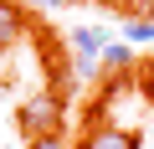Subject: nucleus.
<instances>
[{
	"label": "nucleus",
	"instance_id": "423d86ee",
	"mask_svg": "<svg viewBox=\"0 0 154 149\" xmlns=\"http://www.w3.org/2000/svg\"><path fill=\"white\" fill-rule=\"evenodd\" d=\"M98 62L118 72V67H128V62H134V46H128V41H108V46L98 51Z\"/></svg>",
	"mask_w": 154,
	"mask_h": 149
},
{
	"label": "nucleus",
	"instance_id": "20e7f679",
	"mask_svg": "<svg viewBox=\"0 0 154 149\" xmlns=\"http://www.w3.org/2000/svg\"><path fill=\"white\" fill-rule=\"evenodd\" d=\"M21 31H26L21 5H16V0H0V51H5V46H16V41H21Z\"/></svg>",
	"mask_w": 154,
	"mask_h": 149
},
{
	"label": "nucleus",
	"instance_id": "7ed1b4c3",
	"mask_svg": "<svg viewBox=\"0 0 154 149\" xmlns=\"http://www.w3.org/2000/svg\"><path fill=\"white\" fill-rule=\"evenodd\" d=\"M77 149H139V134H128V129H118V123H93Z\"/></svg>",
	"mask_w": 154,
	"mask_h": 149
},
{
	"label": "nucleus",
	"instance_id": "f257e3e1",
	"mask_svg": "<svg viewBox=\"0 0 154 149\" xmlns=\"http://www.w3.org/2000/svg\"><path fill=\"white\" fill-rule=\"evenodd\" d=\"M62 123H67V103H62V93H31V98L21 103V134H26V139L62 134Z\"/></svg>",
	"mask_w": 154,
	"mask_h": 149
},
{
	"label": "nucleus",
	"instance_id": "0eeeda50",
	"mask_svg": "<svg viewBox=\"0 0 154 149\" xmlns=\"http://www.w3.org/2000/svg\"><path fill=\"white\" fill-rule=\"evenodd\" d=\"M26 149H72L62 134H41V139H26Z\"/></svg>",
	"mask_w": 154,
	"mask_h": 149
},
{
	"label": "nucleus",
	"instance_id": "f03ea898",
	"mask_svg": "<svg viewBox=\"0 0 154 149\" xmlns=\"http://www.w3.org/2000/svg\"><path fill=\"white\" fill-rule=\"evenodd\" d=\"M103 46H108V31L103 26H77L72 31V51H77V72H82V77L98 72V51Z\"/></svg>",
	"mask_w": 154,
	"mask_h": 149
},
{
	"label": "nucleus",
	"instance_id": "39448f33",
	"mask_svg": "<svg viewBox=\"0 0 154 149\" xmlns=\"http://www.w3.org/2000/svg\"><path fill=\"white\" fill-rule=\"evenodd\" d=\"M123 41H128V46H149V41H154V21H149V16H128V21H123Z\"/></svg>",
	"mask_w": 154,
	"mask_h": 149
},
{
	"label": "nucleus",
	"instance_id": "9d476101",
	"mask_svg": "<svg viewBox=\"0 0 154 149\" xmlns=\"http://www.w3.org/2000/svg\"><path fill=\"white\" fill-rule=\"evenodd\" d=\"M36 5H41V0H36Z\"/></svg>",
	"mask_w": 154,
	"mask_h": 149
},
{
	"label": "nucleus",
	"instance_id": "1a4fd4ad",
	"mask_svg": "<svg viewBox=\"0 0 154 149\" xmlns=\"http://www.w3.org/2000/svg\"><path fill=\"white\" fill-rule=\"evenodd\" d=\"M41 5H51V11H57V5H72V0H41Z\"/></svg>",
	"mask_w": 154,
	"mask_h": 149
},
{
	"label": "nucleus",
	"instance_id": "6e6552de",
	"mask_svg": "<svg viewBox=\"0 0 154 149\" xmlns=\"http://www.w3.org/2000/svg\"><path fill=\"white\" fill-rule=\"evenodd\" d=\"M118 5H123L128 16H149V21H154V0H118Z\"/></svg>",
	"mask_w": 154,
	"mask_h": 149
}]
</instances>
